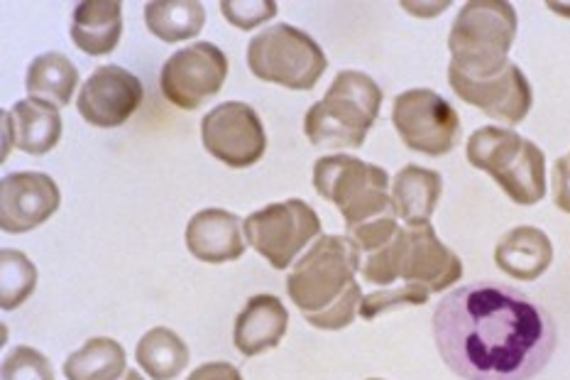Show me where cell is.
<instances>
[{
  "label": "cell",
  "instance_id": "cell-28",
  "mask_svg": "<svg viewBox=\"0 0 570 380\" xmlns=\"http://www.w3.org/2000/svg\"><path fill=\"white\" fill-rule=\"evenodd\" d=\"M3 380H55V368L42 351L16 347L3 361Z\"/></svg>",
  "mask_w": 570,
  "mask_h": 380
},
{
  "label": "cell",
  "instance_id": "cell-7",
  "mask_svg": "<svg viewBox=\"0 0 570 380\" xmlns=\"http://www.w3.org/2000/svg\"><path fill=\"white\" fill-rule=\"evenodd\" d=\"M314 187L326 202L338 206L348 231L396 214L387 169L370 165L361 157L338 153L316 159Z\"/></svg>",
  "mask_w": 570,
  "mask_h": 380
},
{
  "label": "cell",
  "instance_id": "cell-26",
  "mask_svg": "<svg viewBox=\"0 0 570 380\" xmlns=\"http://www.w3.org/2000/svg\"><path fill=\"white\" fill-rule=\"evenodd\" d=\"M37 288V267L24 253L6 249L0 253V306L6 312L18 310L30 300Z\"/></svg>",
  "mask_w": 570,
  "mask_h": 380
},
{
  "label": "cell",
  "instance_id": "cell-21",
  "mask_svg": "<svg viewBox=\"0 0 570 380\" xmlns=\"http://www.w3.org/2000/svg\"><path fill=\"white\" fill-rule=\"evenodd\" d=\"M12 120V133H16V147L28 155H47L55 150L61 140V116L59 108L35 98L12 104L8 110Z\"/></svg>",
  "mask_w": 570,
  "mask_h": 380
},
{
  "label": "cell",
  "instance_id": "cell-12",
  "mask_svg": "<svg viewBox=\"0 0 570 380\" xmlns=\"http://www.w3.org/2000/svg\"><path fill=\"white\" fill-rule=\"evenodd\" d=\"M202 140L208 155L233 169L257 165L267 150V135L257 110L243 101H226L202 120Z\"/></svg>",
  "mask_w": 570,
  "mask_h": 380
},
{
  "label": "cell",
  "instance_id": "cell-5",
  "mask_svg": "<svg viewBox=\"0 0 570 380\" xmlns=\"http://www.w3.org/2000/svg\"><path fill=\"white\" fill-rule=\"evenodd\" d=\"M468 163L500 184L519 206H534L547 196V155L512 128L485 126L465 145Z\"/></svg>",
  "mask_w": 570,
  "mask_h": 380
},
{
  "label": "cell",
  "instance_id": "cell-30",
  "mask_svg": "<svg viewBox=\"0 0 570 380\" xmlns=\"http://www.w3.org/2000/svg\"><path fill=\"white\" fill-rule=\"evenodd\" d=\"M553 202L561 212L570 214V165L566 155L553 165Z\"/></svg>",
  "mask_w": 570,
  "mask_h": 380
},
{
  "label": "cell",
  "instance_id": "cell-31",
  "mask_svg": "<svg viewBox=\"0 0 570 380\" xmlns=\"http://www.w3.org/2000/svg\"><path fill=\"white\" fill-rule=\"evenodd\" d=\"M187 380H243L240 371L226 361H210L198 366Z\"/></svg>",
  "mask_w": 570,
  "mask_h": 380
},
{
  "label": "cell",
  "instance_id": "cell-32",
  "mask_svg": "<svg viewBox=\"0 0 570 380\" xmlns=\"http://www.w3.org/2000/svg\"><path fill=\"white\" fill-rule=\"evenodd\" d=\"M0 120H3V153H0V157L6 159L10 155L12 147H16V133H12V120H10L8 110H6L3 118H0Z\"/></svg>",
  "mask_w": 570,
  "mask_h": 380
},
{
  "label": "cell",
  "instance_id": "cell-19",
  "mask_svg": "<svg viewBox=\"0 0 570 380\" xmlns=\"http://www.w3.org/2000/svg\"><path fill=\"white\" fill-rule=\"evenodd\" d=\"M122 37V3L83 0L73 8L71 40L89 57L110 55Z\"/></svg>",
  "mask_w": 570,
  "mask_h": 380
},
{
  "label": "cell",
  "instance_id": "cell-15",
  "mask_svg": "<svg viewBox=\"0 0 570 380\" xmlns=\"http://www.w3.org/2000/svg\"><path fill=\"white\" fill-rule=\"evenodd\" d=\"M61 192L45 172H12L0 182V226L6 233H28L57 214Z\"/></svg>",
  "mask_w": 570,
  "mask_h": 380
},
{
  "label": "cell",
  "instance_id": "cell-27",
  "mask_svg": "<svg viewBox=\"0 0 570 380\" xmlns=\"http://www.w3.org/2000/svg\"><path fill=\"white\" fill-rule=\"evenodd\" d=\"M431 292L419 288V285H396V288H384L373 294H365L361 302V314L365 322H373L380 314H387L392 310H404V306H421L426 304Z\"/></svg>",
  "mask_w": 570,
  "mask_h": 380
},
{
  "label": "cell",
  "instance_id": "cell-3",
  "mask_svg": "<svg viewBox=\"0 0 570 380\" xmlns=\"http://www.w3.org/2000/svg\"><path fill=\"white\" fill-rule=\"evenodd\" d=\"M357 273L380 288L419 285L429 292H443L463 277L461 255L441 243L429 224L400 226L396 236L380 249L357 255Z\"/></svg>",
  "mask_w": 570,
  "mask_h": 380
},
{
  "label": "cell",
  "instance_id": "cell-23",
  "mask_svg": "<svg viewBox=\"0 0 570 380\" xmlns=\"http://www.w3.org/2000/svg\"><path fill=\"white\" fill-rule=\"evenodd\" d=\"M145 25L163 42H184L204 30L206 8L196 0H153L145 6Z\"/></svg>",
  "mask_w": 570,
  "mask_h": 380
},
{
  "label": "cell",
  "instance_id": "cell-22",
  "mask_svg": "<svg viewBox=\"0 0 570 380\" xmlns=\"http://www.w3.org/2000/svg\"><path fill=\"white\" fill-rule=\"evenodd\" d=\"M77 86L79 69L61 52H45L35 57L28 67V77H24V91L30 94V98L57 108H65L71 101Z\"/></svg>",
  "mask_w": 570,
  "mask_h": 380
},
{
  "label": "cell",
  "instance_id": "cell-13",
  "mask_svg": "<svg viewBox=\"0 0 570 380\" xmlns=\"http://www.w3.org/2000/svg\"><path fill=\"white\" fill-rule=\"evenodd\" d=\"M449 84L461 101L480 108L482 114L507 123V126H519L534 106V91H531L527 74L514 61L482 79L468 77L449 65Z\"/></svg>",
  "mask_w": 570,
  "mask_h": 380
},
{
  "label": "cell",
  "instance_id": "cell-18",
  "mask_svg": "<svg viewBox=\"0 0 570 380\" xmlns=\"http://www.w3.org/2000/svg\"><path fill=\"white\" fill-rule=\"evenodd\" d=\"M494 263L514 280H539L553 263V243L537 226H517L500 238L494 249Z\"/></svg>",
  "mask_w": 570,
  "mask_h": 380
},
{
  "label": "cell",
  "instance_id": "cell-20",
  "mask_svg": "<svg viewBox=\"0 0 570 380\" xmlns=\"http://www.w3.org/2000/svg\"><path fill=\"white\" fill-rule=\"evenodd\" d=\"M443 194V177L441 172L419 167V165H406L392 182V202L394 212L400 216L406 226L412 224H426L431 221L433 212L441 202Z\"/></svg>",
  "mask_w": 570,
  "mask_h": 380
},
{
  "label": "cell",
  "instance_id": "cell-2",
  "mask_svg": "<svg viewBox=\"0 0 570 380\" xmlns=\"http://www.w3.org/2000/svg\"><path fill=\"white\" fill-rule=\"evenodd\" d=\"M355 273L353 241L348 236H318L287 275V294L308 324L341 331L355 322L365 298Z\"/></svg>",
  "mask_w": 570,
  "mask_h": 380
},
{
  "label": "cell",
  "instance_id": "cell-14",
  "mask_svg": "<svg viewBox=\"0 0 570 380\" xmlns=\"http://www.w3.org/2000/svg\"><path fill=\"white\" fill-rule=\"evenodd\" d=\"M145 101V86L132 71L118 65L94 69L79 91L81 118L96 128H118Z\"/></svg>",
  "mask_w": 570,
  "mask_h": 380
},
{
  "label": "cell",
  "instance_id": "cell-11",
  "mask_svg": "<svg viewBox=\"0 0 570 380\" xmlns=\"http://www.w3.org/2000/svg\"><path fill=\"white\" fill-rule=\"evenodd\" d=\"M228 77V57L214 42H194L171 55L159 71V89L181 110H196L214 98Z\"/></svg>",
  "mask_w": 570,
  "mask_h": 380
},
{
  "label": "cell",
  "instance_id": "cell-17",
  "mask_svg": "<svg viewBox=\"0 0 570 380\" xmlns=\"http://www.w3.org/2000/svg\"><path fill=\"white\" fill-rule=\"evenodd\" d=\"M289 312L275 294H255L235 316L233 343L243 355H257L277 349L287 334Z\"/></svg>",
  "mask_w": 570,
  "mask_h": 380
},
{
  "label": "cell",
  "instance_id": "cell-1",
  "mask_svg": "<svg viewBox=\"0 0 570 380\" xmlns=\"http://www.w3.org/2000/svg\"><path fill=\"white\" fill-rule=\"evenodd\" d=\"M433 341L443 363L463 380H531L551 363L559 331L522 290L473 282L436 304Z\"/></svg>",
  "mask_w": 570,
  "mask_h": 380
},
{
  "label": "cell",
  "instance_id": "cell-25",
  "mask_svg": "<svg viewBox=\"0 0 570 380\" xmlns=\"http://www.w3.org/2000/svg\"><path fill=\"white\" fill-rule=\"evenodd\" d=\"M126 373V349L108 337L89 339L65 361L67 380H120Z\"/></svg>",
  "mask_w": 570,
  "mask_h": 380
},
{
  "label": "cell",
  "instance_id": "cell-9",
  "mask_svg": "<svg viewBox=\"0 0 570 380\" xmlns=\"http://www.w3.org/2000/svg\"><path fill=\"white\" fill-rule=\"evenodd\" d=\"M243 236L272 267L284 270L321 236V218L304 199L277 202L247 216L243 221Z\"/></svg>",
  "mask_w": 570,
  "mask_h": 380
},
{
  "label": "cell",
  "instance_id": "cell-34",
  "mask_svg": "<svg viewBox=\"0 0 570 380\" xmlns=\"http://www.w3.org/2000/svg\"><path fill=\"white\" fill-rule=\"evenodd\" d=\"M367 380H380V378H367Z\"/></svg>",
  "mask_w": 570,
  "mask_h": 380
},
{
  "label": "cell",
  "instance_id": "cell-4",
  "mask_svg": "<svg viewBox=\"0 0 570 380\" xmlns=\"http://www.w3.org/2000/svg\"><path fill=\"white\" fill-rule=\"evenodd\" d=\"M382 86L365 71L336 74L326 96L306 110L304 133L312 145L343 150L363 147L370 128L380 118Z\"/></svg>",
  "mask_w": 570,
  "mask_h": 380
},
{
  "label": "cell",
  "instance_id": "cell-16",
  "mask_svg": "<svg viewBox=\"0 0 570 380\" xmlns=\"http://www.w3.org/2000/svg\"><path fill=\"white\" fill-rule=\"evenodd\" d=\"M243 221L226 208H204L187 224V249L202 263H230L245 253Z\"/></svg>",
  "mask_w": 570,
  "mask_h": 380
},
{
  "label": "cell",
  "instance_id": "cell-8",
  "mask_svg": "<svg viewBox=\"0 0 570 380\" xmlns=\"http://www.w3.org/2000/svg\"><path fill=\"white\" fill-rule=\"evenodd\" d=\"M247 67L259 81L292 91H312L326 74L328 59L312 35L277 22L257 32L247 45Z\"/></svg>",
  "mask_w": 570,
  "mask_h": 380
},
{
  "label": "cell",
  "instance_id": "cell-33",
  "mask_svg": "<svg viewBox=\"0 0 570 380\" xmlns=\"http://www.w3.org/2000/svg\"><path fill=\"white\" fill-rule=\"evenodd\" d=\"M120 380H145V378L140 376V371H132V368H130V371H128L126 376H122Z\"/></svg>",
  "mask_w": 570,
  "mask_h": 380
},
{
  "label": "cell",
  "instance_id": "cell-29",
  "mask_svg": "<svg viewBox=\"0 0 570 380\" xmlns=\"http://www.w3.org/2000/svg\"><path fill=\"white\" fill-rule=\"evenodd\" d=\"M279 6L275 0H223L220 12L233 28L238 30H255L257 25H263L277 16Z\"/></svg>",
  "mask_w": 570,
  "mask_h": 380
},
{
  "label": "cell",
  "instance_id": "cell-10",
  "mask_svg": "<svg viewBox=\"0 0 570 380\" xmlns=\"http://www.w3.org/2000/svg\"><path fill=\"white\" fill-rule=\"evenodd\" d=\"M392 123L409 150L443 157L461 143V116L431 89H409L394 98Z\"/></svg>",
  "mask_w": 570,
  "mask_h": 380
},
{
  "label": "cell",
  "instance_id": "cell-6",
  "mask_svg": "<svg viewBox=\"0 0 570 380\" xmlns=\"http://www.w3.org/2000/svg\"><path fill=\"white\" fill-rule=\"evenodd\" d=\"M517 37V10L507 0H470L449 35L451 67L468 77H492L510 65Z\"/></svg>",
  "mask_w": 570,
  "mask_h": 380
},
{
  "label": "cell",
  "instance_id": "cell-24",
  "mask_svg": "<svg viewBox=\"0 0 570 380\" xmlns=\"http://www.w3.org/2000/svg\"><path fill=\"white\" fill-rule=\"evenodd\" d=\"M135 359L150 380H175L189 366V347L167 327H155L138 341Z\"/></svg>",
  "mask_w": 570,
  "mask_h": 380
},
{
  "label": "cell",
  "instance_id": "cell-35",
  "mask_svg": "<svg viewBox=\"0 0 570 380\" xmlns=\"http://www.w3.org/2000/svg\"><path fill=\"white\" fill-rule=\"evenodd\" d=\"M568 157V165H570V155H566Z\"/></svg>",
  "mask_w": 570,
  "mask_h": 380
}]
</instances>
